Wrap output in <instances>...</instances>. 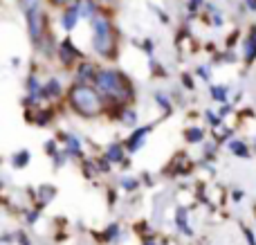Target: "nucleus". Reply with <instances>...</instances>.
Returning a JSON list of instances; mask_svg holds the SVG:
<instances>
[{
    "label": "nucleus",
    "instance_id": "obj_1",
    "mask_svg": "<svg viewBox=\"0 0 256 245\" xmlns=\"http://www.w3.org/2000/svg\"><path fill=\"white\" fill-rule=\"evenodd\" d=\"M94 88L99 90V94L108 99H117V102H124L126 97H130L128 79L115 70H99L94 74Z\"/></svg>",
    "mask_w": 256,
    "mask_h": 245
},
{
    "label": "nucleus",
    "instance_id": "obj_2",
    "mask_svg": "<svg viewBox=\"0 0 256 245\" xmlns=\"http://www.w3.org/2000/svg\"><path fill=\"white\" fill-rule=\"evenodd\" d=\"M70 104H72V108L84 117L99 115L104 108L102 97H99V90L90 88V86H86V84H79L70 90Z\"/></svg>",
    "mask_w": 256,
    "mask_h": 245
},
{
    "label": "nucleus",
    "instance_id": "obj_3",
    "mask_svg": "<svg viewBox=\"0 0 256 245\" xmlns=\"http://www.w3.org/2000/svg\"><path fill=\"white\" fill-rule=\"evenodd\" d=\"M94 27V36H92V45L102 56H108V54H115V32H112V25L106 20V18H94L92 22Z\"/></svg>",
    "mask_w": 256,
    "mask_h": 245
},
{
    "label": "nucleus",
    "instance_id": "obj_4",
    "mask_svg": "<svg viewBox=\"0 0 256 245\" xmlns=\"http://www.w3.org/2000/svg\"><path fill=\"white\" fill-rule=\"evenodd\" d=\"M27 20H30V34L34 40H40L43 36V14H40L38 4H32L27 12Z\"/></svg>",
    "mask_w": 256,
    "mask_h": 245
},
{
    "label": "nucleus",
    "instance_id": "obj_5",
    "mask_svg": "<svg viewBox=\"0 0 256 245\" xmlns=\"http://www.w3.org/2000/svg\"><path fill=\"white\" fill-rule=\"evenodd\" d=\"M76 18H79V7H70L66 12V20H63L66 30H72V27L76 25Z\"/></svg>",
    "mask_w": 256,
    "mask_h": 245
},
{
    "label": "nucleus",
    "instance_id": "obj_6",
    "mask_svg": "<svg viewBox=\"0 0 256 245\" xmlns=\"http://www.w3.org/2000/svg\"><path fill=\"white\" fill-rule=\"evenodd\" d=\"M146 133H148V128H140V130H137V133L130 138V144H128V148H130V151H137V148L142 146V140L146 138Z\"/></svg>",
    "mask_w": 256,
    "mask_h": 245
},
{
    "label": "nucleus",
    "instance_id": "obj_7",
    "mask_svg": "<svg viewBox=\"0 0 256 245\" xmlns=\"http://www.w3.org/2000/svg\"><path fill=\"white\" fill-rule=\"evenodd\" d=\"M58 92H61V86H58V81H50V84H48V90H45V94H48V97H52V94L56 97Z\"/></svg>",
    "mask_w": 256,
    "mask_h": 245
},
{
    "label": "nucleus",
    "instance_id": "obj_8",
    "mask_svg": "<svg viewBox=\"0 0 256 245\" xmlns=\"http://www.w3.org/2000/svg\"><path fill=\"white\" fill-rule=\"evenodd\" d=\"M186 140H189V142H198V140H202V130L200 128H189L186 130Z\"/></svg>",
    "mask_w": 256,
    "mask_h": 245
},
{
    "label": "nucleus",
    "instance_id": "obj_9",
    "mask_svg": "<svg viewBox=\"0 0 256 245\" xmlns=\"http://www.w3.org/2000/svg\"><path fill=\"white\" fill-rule=\"evenodd\" d=\"M176 220H178V228H180V225H182V230H184V234H191V230L186 228V214H184V212H178Z\"/></svg>",
    "mask_w": 256,
    "mask_h": 245
},
{
    "label": "nucleus",
    "instance_id": "obj_10",
    "mask_svg": "<svg viewBox=\"0 0 256 245\" xmlns=\"http://www.w3.org/2000/svg\"><path fill=\"white\" fill-rule=\"evenodd\" d=\"M106 238L108 241H117V238H120V228H117V225H110V228L106 230Z\"/></svg>",
    "mask_w": 256,
    "mask_h": 245
},
{
    "label": "nucleus",
    "instance_id": "obj_11",
    "mask_svg": "<svg viewBox=\"0 0 256 245\" xmlns=\"http://www.w3.org/2000/svg\"><path fill=\"white\" fill-rule=\"evenodd\" d=\"M27 158H30V153L22 151L20 156H14V166H25L27 164Z\"/></svg>",
    "mask_w": 256,
    "mask_h": 245
},
{
    "label": "nucleus",
    "instance_id": "obj_12",
    "mask_svg": "<svg viewBox=\"0 0 256 245\" xmlns=\"http://www.w3.org/2000/svg\"><path fill=\"white\" fill-rule=\"evenodd\" d=\"M108 158H112V160H122V148L120 146H110L108 148Z\"/></svg>",
    "mask_w": 256,
    "mask_h": 245
},
{
    "label": "nucleus",
    "instance_id": "obj_13",
    "mask_svg": "<svg viewBox=\"0 0 256 245\" xmlns=\"http://www.w3.org/2000/svg\"><path fill=\"white\" fill-rule=\"evenodd\" d=\"M232 151H236L238 156H245V148L240 146V144H232Z\"/></svg>",
    "mask_w": 256,
    "mask_h": 245
},
{
    "label": "nucleus",
    "instance_id": "obj_14",
    "mask_svg": "<svg viewBox=\"0 0 256 245\" xmlns=\"http://www.w3.org/2000/svg\"><path fill=\"white\" fill-rule=\"evenodd\" d=\"M122 187H126V189H135V182H132V180H122Z\"/></svg>",
    "mask_w": 256,
    "mask_h": 245
},
{
    "label": "nucleus",
    "instance_id": "obj_15",
    "mask_svg": "<svg viewBox=\"0 0 256 245\" xmlns=\"http://www.w3.org/2000/svg\"><path fill=\"white\" fill-rule=\"evenodd\" d=\"M214 97H218V99H222V97H225V92H222V90H214Z\"/></svg>",
    "mask_w": 256,
    "mask_h": 245
},
{
    "label": "nucleus",
    "instance_id": "obj_16",
    "mask_svg": "<svg viewBox=\"0 0 256 245\" xmlns=\"http://www.w3.org/2000/svg\"><path fill=\"white\" fill-rule=\"evenodd\" d=\"M248 241H250V243H252V245H256V241H254V234H252V232H250V230H248Z\"/></svg>",
    "mask_w": 256,
    "mask_h": 245
},
{
    "label": "nucleus",
    "instance_id": "obj_17",
    "mask_svg": "<svg viewBox=\"0 0 256 245\" xmlns=\"http://www.w3.org/2000/svg\"><path fill=\"white\" fill-rule=\"evenodd\" d=\"M54 4H63V2H68V0H52Z\"/></svg>",
    "mask_w": 256,
    "mask_h": 245
},
{
    "label": "nucleus",
    "instance_id": "obj_18",
    "mask_svg": "<svg viewBox=\"0 0 256 245\" xmlns=\"http://www.w3.org/2000/svg\"><path fill=\"white\" fill-rule=\"evenodd\" d=\"M144 245H153V243H144Z\"/></svg>",
    "mask_w": 256,
    "mask_h": 245
}]
</instances>
